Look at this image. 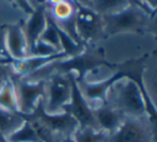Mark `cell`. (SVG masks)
<instances>
[{
  "mask_svg": "<svg viewBox=\"0 0 157 142\" xmlns=\"http://www.w3.org/2000/svg\"><path fill=\"white\" fill-rule=\"evenodd\" d=\"M101 67L116 70V63H111L106 59L105 50L97 45H87L81 54L72 58L58 60L44 66L34 74L26 77L31 81L46 79L52 73H60L64 75H73L77 83L85 80L88 73L94 72Z\"/></svg>",
  "mask_w": 157,
  "mask_h": 142,
  "instance_id": "6da1fadb",
  "label": "cell"
},
{
  "mask_svg": "<svg viewBox=\"0 0 157 142\" xmlns=\"http://www.w3.org/2000/svg\"><path fill=\"white\" fill-rule=\"evenodd\" d=\"M106 104L124 117H141L147 115L140 88L127 78L120 79L110 86L106 94Z\"/></svg>",
  "mask_w": 157,
  "mask_h": 142,
  "instance_id": "7a4b0ae2",
  "label": "cell"
},
{
  "mask_svg": "<svg viewBox=\"0 0 157 142\" xmlns=\"http://www.w3.org/2000/svg\"><path fill=\"white\" fill-rule=\"evenodd\" d=\"M107 39L120 33H147L150 15L137 4L136 1H128L125 9L112 14L101 16Z\"/></svg>",
  "mask_w": 157,
  "mask_h": 142,
  "instance_id": "3957f363",
  "label": "cell"
},
{
  "mask_svg": "<svg viewBox=\"0 0 157 142\" xmlns=\"http://www.w3.org/2000/svg\"><path fill=\"white\" fill-rule=\"evenodd\" d=\"M76 3V31L81 43L85 46L96 45L99 41L106 40L104 21L99 14L86 6L83 2L75 1Z\"/></svg>",
  "mask_w": 157,
  "mask_h": 142,
  "instance_id": "277c9868",
  "label": "cell"
},
{
  "mask_svg": "<svg viewBox=\"0 0 157 142\" xmlns=\"http://www.w3.org/2000/svg\"><path fill=\"white\" fill-rule=\"evenodd\" d=\"M72 95V83L67 75L52 73L46 78V97L44 110L49 114L61 113L70 103Z\"/></svg>",
  "mask_w": 157,
  "mask_h": 142,
  "instance_id": "5b68a950",
  "label": "cell"
},
{
  "mask_svg": "<svg viewBox=\"0 0 157 142\" xmlns=\"http://www.w3.org/2000/svg\"><path fill=\"white\" fill-rule=\"evenodd\" d=\"M154 130L147 115L141 117H125L113 134L107 135L105 142H153Z\"/></svg>",
  "mask_w": 157,
  "mask_h": 142,
  "instance_id": "8992f818",
  "label": "cell"
},
{
  "mask_svg": "<svg viewBox=\"0 0 157 142\" xmlns=\"http://www.w3.org/2000/svg\"><path fill=\"white\" fill-rule=\"evenodd\" d=\"M16 91L21 114H30L40 101L46 97V79L31 81L13 75L11 77Z\"/></svg>",
  "mask_w": 157,
  "mask_h": 142,
  "instance_id": "52a82bcc",
  "label": "cell"
},
{
  "mask_svg": "<svg viewBox=\"0 0 157 142\" xmlns=\"http://www.w3.org/2000/svg\"><path fill=\"white\" fill-rule=\"evenodd\" d=\"M67 76L70 77L72 83V95L70 103L63 108V112L72 115L78 123L79 128L90 127L95 130H101L94 117L93 109L83 97L74 76L73 75H67Z\"/></svg>",
  "mask_w": 157,
  "mask_h": 142,
  "instance_id": "ba28073f",
  "label": "cell"
},
{
  "mask_svg": "<svg viewBox=\"0 0 157 142\" xmlns=\"http://www.w3.org/2000/svg\"><path fill=\"white\" fill-rule=\"evenodd\" d=\"M30 117L39 120L47 128H49L55 135L59 138L73 136L75 132L78 129V123L76 120L66 112L49 114L44 110V99L39 102L35 109L30 114Z\"/></svg>",
  "mask_w": 157,
  "mask_h": 142,
  "instance_id": "9c48e42d",
  "label": "cell"
},
{
  "mask_svg": "<svg viewBox=\"0 0 157 142\" xmlns=\"http://www.w3.org/2000/svg\"><path fill=\"white\" fill-rule=\"evenodd\" d=\"M33 10L29 14V17L26 21H24V32L27 39L28 47L30 49L35 43L40 40L43 34L46 26H47V3L33 4Z\"/></svg>",
  "mask_w": 157,
  "mask_h": 142,
  "instance_id": "30bf717a",
  "label": "cell"
},
{
  "mask_svg": "<svg viewBox=\"0 0 157 142\" xmlns=\"http://www.w3.org/2000/svg\"><path fill=\"white\" fill-rule=\"evenodd\" d=\"M23 26V21L6 25V45L12 60H21L29 57V47Z\"/></svg>",
  "mask_w": 157,
  "mask_h": 142,
  "instance_id": "8fae6325",
  "label": "cell"
},
{
  "mask_svg": "<svg viewBox=\"0 0 157 142\" xmlns=\"http://www.w3.org/2000/svg\"><path fill=\"white\" fill-rule=\"evenodd\" d=\"M68 58L63 52H58L56 55H52L49 57H36V56H29L21 60H10L9 64L12 67L13 72L18 77H29L30 75L34 74L35 72L43 68L44 66L48 65L58 60H63Z\"/></svg>",
  "mask_w": 157,
  "mask_h": 142,
  "instance_id": "7c38bea8",
  "label": "cell"
},
{
  "mask_svg": "<svg viewBox=\"0 0 157 142\" xmlns=\"http://www.w3.org/2000/svg\"><path fill=\"white\" fill-rule=\"evenodd\" d=\"M93 114L99 126V129L107 135L113 134L119 129L124 121V115L110 107L108 104L93 108Z\"/></svg>",
  "mask_w": 157,
  "mask_h": 142,
  "instance_id": "4fadbf2b",
  "label": "cell"
},
{
  "mask_svg": "<svg viewBox=\"0 0 157 142\" xmlns=\"http://www.w3.org/2000/svg\"><path fill=\"white\" fill-rule=\"evenodd\" d=\"M141 80L147 94L157 110V47L152 54H147Z\"/></svg>",
  "mask_w": 157,
  "mask_h": 142,
  "instance_id": "5bb4252c",
  "label": "cell"
},
{
  "mask_svg": "<svg viewBox=\"0 0 157 142\" xmlns=\"http://www.w3.org/2000/svg\"><path fill=\"white\" fill-rule=\"evenodd\" d=\"M47 11L57 24L72 21L76 17V3L75 1L59 0V1H46Z\"/></svg>",
  "mask_w": 157,
  "mask_h": 142,
  "instance_id": "9a60e30c",
  "label": "cell"
},
{
  "mask_svg": "<svg viewBox=\"0 0 157 142\" xmlns=\"http://www.w3.org/2000/svg\"><path fill=\"white\" fill-rule=\"evenodd\" d=\"M0 108L19 113L16 91L11 78L0 85Z\"/></svg>",
  "mask_w": 157,
  "mask_h": 142,
  "instance_id": "2e32d148",
  "label": "cell"
},
{
  "mask_svg": "<svg viewBox=\"0 0 157 142\" xmlns=\"http://www.w3.org/2000/svg\"><path fill=\"white\" fill-rule=\"evenodd\" d=\"M24 117L21 113H15L0 108V132L4 137H9L24 123Z\"/></svg>",
  "mask_w": 157,
  "mask_h": 142,
  "instance_id": "e0dca14e",
  "label": "cell"
},
{
  "mask_svg": "<svg viewBox=\"0 0 157 142\" xmlns=\"http://www.w3.org/2000/svg\"><path fill=\"white\" fill-rule=\"evenodd\" d=\"M85 4L91 8L101 16H104V15L117 13L125 9L128 6V1H124V0H105V1L101 0L98 1L96 0V1H87L85 2Z\"/></svg>",
  "mask_w": 157,
  "mask_h": 142,
  "instance_id": "ac0fdd59",
  "label": "cell"
},
{
  "mask_svg": "<svg viewBox=\"0 0 157 142\" xmlns=\"http://www.w3.org/2000/svg\"><path fill=\"white\" fill-rule=\"evenodd\" d=\"M8 142H41L37 138L32 125L28 121H24V123L13 132L9 137H6Z\"/></svg>",
  "mask_w": 157,
  "mask_h": 142,
  "instance_id": "d6986e66",
  "label": "cell"
},
{
  "mask_svg": "<svg viewBox=\"0 0 157 142\" xmlns=\"http://www.w3.org/2000/svg\"><path fill=\"white\" fill-rule=\"evenodd\" d=\"M107 134L103 130H95L93 128H79L73 134L72 138L75 142H105Z\"/></svg>",
  "mask_w": 157,
  "mask_h": 142,
  "instance_id": "ffe728a7",
  "label": "cell"
},
{
  "mask_svg": "<svg viewBox=\"0 0 157 142\" xmlns=\"http://www.w3.org/2000/svg\"><path fill=\"white\" fill-rule=\"evenodd\" d=\"M40 40L49 44V45H52L58 52H61V44H60V40H59L58 32H57V29H56V24H55V21L52 19V17L50 16V14L48 13V11H47V26H46L45 30H44L43 34L41 35Z\"/></svg>",
  "mask_w": 157,
  "mask_h": 142,
  "instance_id": "44dd1931",
  "label": "cell"
},
{
  "mask_svg": "<svg viewBox=\"0 0 157 142\" xmlns=\"http://www.w3.org/2000/svg\"><path fill=\"white\" fill-rule=\"evenodd\" d=\"M58 50L56 49L55 47H52V45L45 43V42L39 41L33 45V47L30 49L29 52V56H36V57H49L52 56V55L58 54Z\"/></svg>",
  "mask_w": 157,
  "mask_h": 142,
  "instance_id": "7402d4cb",
  "label": "cell"
},
{
  "mask_svg": "<svg viewBox=\"0 0 157 142\" xmlns=\"http://www.w3.org/2000/svg\"><path fill=\"white\" fill-rule=\"evenodd\" d=\"M6 24L0 26V62L9 63L11 60V57L6 50Z\"/></svg>",
  "mask_w": 157,
  "mask_h": 142,
  "instance_id": "603a6c76",
  "label": "cell"
},
{
  "mask_svg": "<svg viewBox=\"0 0 157 142\" xmlns=\"http://www.w3.org/2000/svg\"><path fill=\"white\" fill-rule=\"evenodd\" d=\"M14 75L12 67L9 63L0 62V85Z\"/></svg>",
  "mask_w": 157,
  "mask_h": 142,
  "instance_id": "cb8c5ba5",
  "label": "cell"
},
{
  "mask_svg": "<svg viewBox=\"0 0 157 142\" xmlns=\"http://www.w3.org/2000/svg\"><path fill=\"white\" fill-rule=\"evenodd\" d=\"M147 32L151 33L157 42V9L154 11L153 14L150 16L149 23H147Z\"/></svg>",
  "mask_w": 157,
  "mask_h": 142,
  "instance_id": "d4e9b609",
  "label": "cell"
},
{
  "mask_svg": "<svg viewBox=\"0 0 157 142\" xmlns=\"http://www.w3.org/2000/svg\"><path fill=\"white\" fill-rule=\"evenodd\" d=\"M60 142H75V141H74V139L72 138V136H71V137H65V138H62Z\"/></svg>",
  "mask_w": 157,
  "mask_h": 142,
  "instance_id": "484cf974",
  "label": "cell"
},
{
  "mask_svg": "<svg viewBox=\"0 0 157 142\" xmlns=\"http://www.w3.org/2000/svg\"><path fill=\"white\" fill-rule=\"evenodd\" d=\"M153 142H157V135L154 134V139H153Z\"/></svg>",
  "mask_w": 157,
  "mask_h": 142,
  "instance_id": "4316f807",
  "label": "cell"
}]
</instances>
